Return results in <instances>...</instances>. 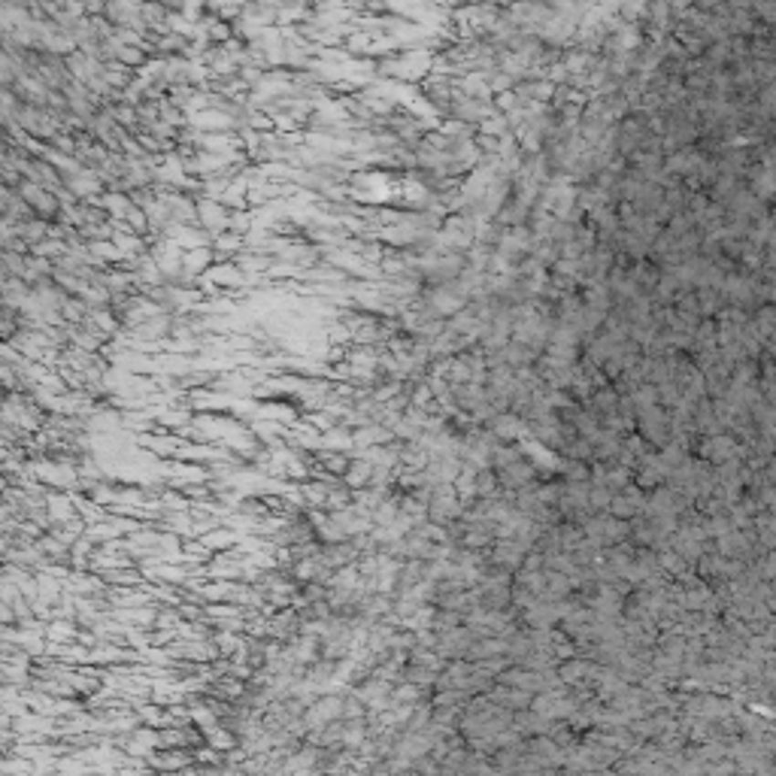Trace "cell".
Wrapping results in <instances>:
<instances>
[{
  "instance_id": "cell-1",
  "label": "cell",
  "mask_w": 776,
  "mask_h": 776,
  "mask_svg": "<svg viewBox=\"0 0 776 776\" xmlns=\"http://www.w3.org/2000/svg\"><path fill=\"white\" fill-rule=\"evenodd\" d=\"M197 228H204L213 240L222 234H228L231 231V210L228 206H222L219 201H206V197H201V201H197Z\"/></svg>"
}]
</instances>
